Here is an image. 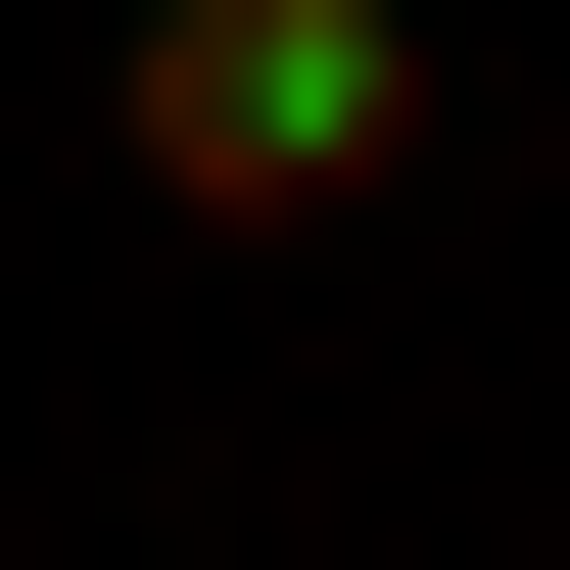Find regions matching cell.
Masks as SVG:
<instances>
[{"label":"cell","instance_id":"cell-1","mask_svg":"<svg viewBox=\"0 0 570 570\" xmlns=\"http://www.w3.org/2000/svg\"><path fill=\"white\" fill-rule=\"evenodd\" d=\"M381 142H428V0H142V190L190 238H333Z\"/></svg>","mask_w":570,"mask_h":570}]
</instances>
